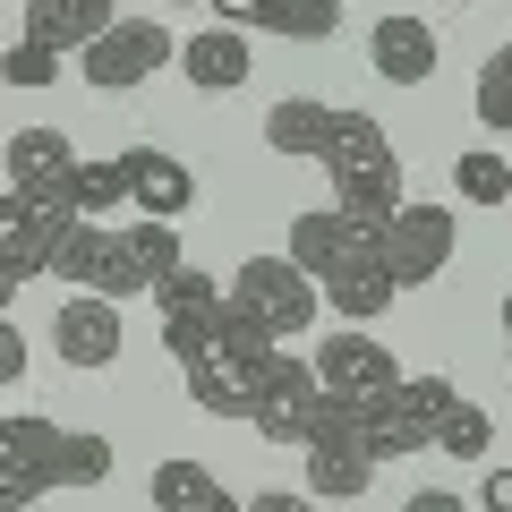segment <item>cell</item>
<instances>
[{
    "instance_id": "6da1fadb",
    "label": "cell",
    "mask_w": 512,
    "mask_h": 512,
    "mask_svg": "<svg viewBox=\"0 0 512 512\" xmlns=\"http://www.w3.org/2000/svg\"><path fill=\"white\" fill-rule=\"evenodd\" d=\"M163 350L188 376V393H197L205 419H256V384H265V367H274L282 342L222 299V308H205V316H163Z\"/></svg>"
},
{
    "instance_id": "7a4b0ae2",
    "label": "cell",
    "mask_w": 512,
    "mask_h": 512,
    "mask_svg": "<svg viewBox=\"0 0 512 512\" xmlns=\"http://www.w3.org/2000/svg\"><path fill=\"white\" fill-rule=\"evenodd\" d=\"M111 436L94 427H52V419H0V512H26L52 487H103L111 478Z\"/></svg>"
},
{
    "instance_id": "3957f363",
    "label": "cell",
    "mask_w": 512,
    "mask_h": 512,
    "mask_svg": "<svg viewBox=\"0 0 512 512\" xmlns=\"http://www.w3.org/2000/svg\"><path fill=\"white\" fill-rule=\"evenodd\" d=\"M222 299H231L248 325H265L274 342H291V333L316 325V308H325V291H316L308 274H299L291 256H248L231 282H222Z\"/></svg>"
},
{
    "instance_id": "277c9868",
    "label": "cell",
    "mask_w": 512,
    "mask_h": 512,
    "mask_svg": "<svg viewBox=\"0 0 512 512\" xmlns=\"http://www.w3.org/2000/svg\"><path fill=\"white\" fill-rule=\"evenodd\" d=\"M453 402H461V393H453V376H402L376 410H359L367 453H376V461H410V453H427Z\"/></svg>"
},
{
    "instance_id": "5b68a950",
    "label": "cell",
    "mask_w": 512,
    "mask_h": 512,
    "mask_svg": "<svg viewBox=\"0 0 512 512\" xmlns=\"http://www.w3.org/2000/svg\"><path fill=\"white\" fill-rule=\"evenodd\" d=\"M171 60H180V43H171L163 18H111L103 35L77 52V69H86L94 94H137L154 69H171Z\"/></svg>"
},
{
    "instance_id": "8992f818",
    "label": "cell",
    "mask_w": 512,
    "mask_h": 512,
    "mask_svg": "<svg viewBox=\"0 0 512 512\" xmlns=\"http://www.w3.org/2000/svg\"><path fill=\"white\" fill-rule=\"evenodd\" d=\"M299 470H308V495H325V504H350V495H367L376 487V453H367V427H359V410H342V402H325V419L308 427V444H299Z\"/></svg>"
},
{
    "instance_id": "52a82bcc",
    "label": "cell",
    "mask_w": 512,
    "mask_h": 512,
    "mask_svg": "<svg viewBox=\"0 0 512 512\" xmlns=\"http://www.w3.org/2000/svg\"><path fill=\"white\" fill-rule=\"evenodd\" d=\"M52 274L69 282V291H103V299H137L154 291L146 265H137V248H128V231H111V222H69V239H60Z\"/></svg>"
},
{
    "instance_id": "ba28073f",
    "label": "cell",
    "mask_w": 512,
    "mask_h": 512,
    "mask_svg": "<svg viewBox=\"0 0 512 512\" xmlns=\"http://www.w3.org/2000/svg\"><path fill=\"white\" fill-rule=\"evenodd\" d=\"M316 384H325V402H342V410H376L393 384H402V367H393V350L376 342V333H359V325H342V333H325V350H316Z\"/></svg>"
},
{
    "instance_id": "9c48e42d",
    "label": "cell",
    "mask_w": 512,
    "mask_h": 512,
    "mask_svg": "<svg viewBox=\"0 0 512 512\" xmlns=\"http://www.w3.org/2000/svg\"><path fill=\"white\" fill-rule=\"evenodd\" d=\"M282 256H291L299 274L325 291L342 265H359V256H384V231H376V222H359V214H342V205H316V214H299V222H291Z\"/></svg>"
},
{
    "instance_id": "30bf717a",
    "label": "cell",
    "mask_w": 512,
    "mask_h": 512,
    "mask_svg": "<svg viewBox=\"0 0 512 512\" xmlns=\"http://www.w3.org/2000/svg\"><path fill=\"white\" fill-rule=\"evenodd\" d=\"M325 419V384H316L308 359H291V350H274V367H265V384H256V436L265 444H308V427Z\"/></svg>"
},
{
    "instance_id": "8fae6325",
    "label": "cell",
    "mask_w": 512,
    "mask_h": 512,
    "mask_svg": "<svg viewBox=\"0 0 512 512\" xmlns=\"http://www.w3.org/2000/svg\"><path fill=\"white\" fill-rule=\"evenodd\" d=\"M444 265H453V205H402L384 222V274H393V291H419Z\"/></svg>"
},
{
    "instance_id": "7c38bea8",
    "label": "cell",
    "mask_w": 512,
    "mask_h": 512,
    "mask_svg": "<svg viewBox=\"0 0 512 512\" xmlns=\"http://www.w3.org/2000/svg\"><path fill=\"white\" fill-rule=\"evenodd\" d=\"M69 205H43V197H26V188H0V265L18 282H35V274H52V256H60V239H69Z\"/></svg>"
},
{
    "instance_id": "4fadbf2b",
    "label": "cell",
    "mask_w": 512,
    "mask_h": 512,
    "mask_svg": "<svg viewBox=\"0 0 512 512\" xmlns=\"http://www.w3.org/2000/svg\"><path fill=\"white\" fill-rule=\"evenodd\" d=\"M0 180L9 188H26V197H43V205H69V180H77V146H69V128H18L9 146H0ZM77 214V205H69Z\"/></svg>"
},
{
    "instance_id": "5bb4252c",
    "label": "cell",
    "mask_w": 512,
    "mask_h": 512,
    "mask_svg": "<svg viewBox=\"0 0 512 512\" xmlns=\"http://www.w3.org/2000/svg\"><path fill=\"white\" fill-rule=\"evenodd\" d=\"M52 350L69 367H111L120 359V299H103V291H69L52 308Z\"/></svg>"
},
{
    "instance_id": "9a60e30c",
    "label": "cell",
    "mask_w": 512,
    "mask_h": 512,
    "mask_svg": "<svg viewBox=\"0 0 512 512\" xmlns=\"http://www.w3.org/2000/svg\"><path fill=\"white\" fill-rule=\"evenodd\" d=\"M222 26H239V35H282V43H333V26H342V0H205Z\"/></svg>"
},
{
    "instance_id": "2e32d148",
    "label": "cell",
    "mask_w": 512,
    "mask_h": 512,
    "mask_svg": "<svg viewBox=\"0 0 512 512\" xmlns=\"http://www.w3.org/2000/svg\"><path fill=\"white\" fill-rule=\"evenodd\" d=\"M120 171H128V205L146 222H180L188 205H197V171H188L180 154H163V146H128Z\"/></svg>"
},
{
    "instance_id": "e0dca14e",
    "label": "cell",
    "mask_w": 512,
    "mask_h": 512,
    "mask_svg": "<svg viewBox=\"0 0 512 512\" xmlns=\"http://www.w3.org/2000/svg\"><path fill=\"white\" fill-rule=\"evenodd\" d=\"M342 111H350V103L282 94V103L265 111V146H274L282 163H325V154H333V137H342Z\"/></svg>"
},
{
    "instance_id": "ac0fdd59",
    "label": "cell",
    "mask_w": 512,
    "mask_h": 512,
    "mask_svg": "<svg viewBox=\"0 0 512 512\" xmlns=\"http://www.w3.org/2000/svg\"><path fill=\"white\" fill-rule=\"evenodd\" d=\"M367 60H376L384 86H427L436 77V26L427 18H376V35H367Z\"/></svg>"
},
{
    "instance_id": "d6986e66",
    "label": "cell",
    "mask_w": 512,
    "mask_h": 512,
    "mask_svg": "<svg viewBox=\"0 0 512 512\" xmlns=\"http://www.w3.org/2000/svg\"><path fill=\"white\" fill-rule=\"evenodd\" d=\"M325 180H333V205H342V214H359V222H376V231L410 205V197H402V154H384V163H350V171H325Z\"/></svg>"
},
{
    "instance_id": "ffe728a7",
    "label": "cell",
    "mask_w": 512,
    "mask_h": 512,
    "mask_svg": "<svg viewBox=\"0 0 512 512\" xmlns=\"http://www.w3.org/2000/svg\"><path fill=\"white\" fill-rule=\"evenodd\" d=\"M180 69H188V86L231 94V86H248L256 52H248V35H239V26H205V35H188V43H180Z\"/></svg>"
},
{
    "instance_id": "44dd1931",
    "label": "cell",
    "mask_w": 512,
    "mask_h": 512,
    "mask_svg": "<svg viewBox=\"0 0 512 512\" xmlns=\"http://www.w3.org/2000/svg\"><path fill=\"white\" fill-rule=\"evenodd\" d=\"M120 18V0H26V43H52V52H86L103 26Z\"/></svg>"
},
{
    "instance_id": "7402d4cb",
    "label": "cell",
    "mask_w": 512,
    "mask_h": 512,
    "mask_svg": "<svg viewBox=\"0 0 512 512\" xmlns=\"http://www.w3.org/2000/svg\"><path fill=\"white\" fill-rule=\"evenodd\" d=\"M146 495H154V512H239V495L222 487L205 461H163Z\"/></svg>"
},
{
    "instance_id": "603a6c76",
    "label": "cell",
    "mask_w": 512,
    "mask_h": 512,
    "mask_svg": "<svg viewBox=\"0 0 512 512\" xmlns=\"http://www.w3.org/2000/svg\"><path fill=\"white\" fill-rule=\"evenodd\" d=\"M325 308L342 316V325H367V316L393 308V274H384V256H359V265H342V274L325 282Z\"/></svg>"
},
{
    "instance_id": "cb8c5ba5",
    "label": "cell",
    "mask_w": 512,
    "mask_h": 512,
    "mask_svg": "<svg viewBox=\"0 0 512 512\" xmlns=\"http://www.w3.org/2000/svg\"><path fill=\"white\" fill-rule=\"evenodd\" d=\"M69 205H77V222H103V214H120V205H128V171H120V154H111V163H77Z\"/></svg>"
},
{
    "instance_id": "d4e9b609",
    "label": "cell",
    "mask_w": 512,
    "mask_h": 512,
    "mask_svg": "<svg viewBox=\"0 0 512 512\" xmlns=\"http://www.w3.org/2000/svg\"><path fill=\"white\" fill-rule=\"evenodd\" d=\"M453 188H461V205H512V163L504 154H453Z\"/></svg>"
},
{
    "instance_id": "484cf974",
    "label": "cell",
    "mask_w": 512,
    "mask_h": 512,
    "mask_svg": "<svg viewBox=\"0 0 512 512\" xmlns=\"http://www.w3.org/2000/svg\"><path fill=\"white\" fill-rule=\"evenodd\" d=\"M436 453H453V461H487L495 453V419L478 402H453L444 410V427H436Z\"/></svg>"
},
{
    "instance_id": "4316f807",
    "label": "cell",
    "mask_w": 512,
    "mask_h": 512,
    "mask_svg": "<svg viewBox=\"0 0 512 512\" xmlns=\"http://www.w3.org/2000/svg\"><path fill=\"white\" fill-rule=\"evenodd\" d=\"M154 308L163 316H205V308H222V282L197 274V265H171V274L154 282Z\"/></svg>"
},
{
    "instance_id": "83f0119b",
    "label": "cell",
    "mask_w": 512,
    "mask_h": 512,
    "mask_svg": "<svg viewBox=\"0 0 512 512\" xmlns=\"http://www.w3.org/2000/svg\"><path fill=\"white\" fill-rule=\"evenodd\" d=\"M478 120H487L495 137H512V43H495L487 69H478Z\"/></svg>"
},
{
    "instance_id": "f1b7e54d",
    "label": "cell",
    "mask_w": 512,
    "mask_h": 512,
    "mask_svg": "<svg viewBox=\"0 0 512 512\" xmlns=\"http://www.w3.org/2000/svg\"><path fill=\"white\" fill-rule=\"evenodd\" d=\"M393 154V137H384L367 111H342V137H333V154H325V171H350V163H384Z\"/></svg>"
},
{
    "instance_id": "f546056e",
    "label": "cell",
    "mask_w": 512,
    "mask_h": 512,
    "mask_svg": "<svg viewBox=\"0 0 512 512\" xmlns=\"http://www.w3.org/2000/svg\"><path fill=\"white\" fill-rule=\"evenodd\" d=\"M52 77H60V52H52V43H18V52H0V86L35 94V86H52Z\"/></svg>"
},
{
    "instance_id": "4dcf8cb0",
    "label": "cell",
    "mask_w": 512,
    "mask_h": 512,
    "mask_svg": "<svg viewBox=\"0 0 512 512\" xmlns=\"http://www.w3.org/2000/svg\"><path fill=\"white\" fill-rule=\"evenodd\" d=\"M128 248H137V265H146V282H163L171 265H188V256H180V231H171V222H137V231H128Z\"/></svg>"
},
{
    "instance_id": "1f68e13d",
    "label": "cell",
    "mask_w": 512,
    "mask_h": 512,
    "mask_svg": "<svg viewBox=\"0 0 512 512\" xmlns=\"http://www.w3.org/2000/svg\"><path fill=\"white\" fill-rule=\"evenodd\" d=\"M18 376H26V333L0 316V384H18Z\"/></svg>"
},
{
    "instance_id": "d6a6232c",
    "label": "cell",
    "mask_w": 512,
    "mask_h": 512,
    "mask_svg": "<svg viewBox=\"0 0 512 512\" xmlns=\"http://www.w3.org/2000/svg\"><path fill=\"white\" fill-rule=\"evenodd\" d=\"M239 512H325V495H282V487H265L256 504H239Z\"/></svg>"
},
{
    "instance_id": "836d02e7",
    "label": "cell",
    "mask_w": 512,
    "mask_h": 512,
    "mask_svg": "<svg viewBox=\"0 0 512 512\" xmlns=\"http://www.w3.org/2000/svg\"><path fill=\"white\" fill-rule=\"evenodd\" d=\"M478 512H512V461H495L487 487H478Z\"/></svg>"
},
{
    "instance_id": "e575fe53",
    "label": "cell",
    "mask_w": 512,
    "mask_h": 512,
    "mask_svg": "<svg viewBox=\"0 0 512 512\" xmlns=\"http://www.w3.org/2000/svg\"><path fill=\"white\" fill-rule=\"evenodd\" d=\"M402 512H470V504H461V495L453 487H419V495H410V504Z\"/></svg>"
},
{
    "instance_id": "d590c367",
    "label": "cell",
    "mask_w": 512,
    "mask_h": 512,
    "mask_svg": "<svg viewBox=\"0 0 512 512\" xmlns=\"http://www.w3.org/2000/svg\"><path fill=\"white\" fill-rule=\"evenodd\" d=\"M9 299H18V274H9V265H0V316H9Z\"/></svg>"
},
{
    "instance_id": "8d00e7d4",
    "label": "cell",
    "mask_w": 512,
    "mask_h": 512,
    "mask_svg": "<svg viewBox=\"0 0 512 512\" xmlns=\"http://www.w3.org/2000/svg\"><path fill=\"white\" fill-rule=\"evenodd\" d=\"M504 367H512V291H504Z\"/></svg>"
},
{
    "instance_id": "74e56055",
    "label": "cell",
    "mask_w": 512,
    "mask_h": 512,
    "mask_svg": "<svg viewBox=\"0 0 512 512\" xmlns=\"http://www.w3.org/2000/svg\"><path fill=\"white\" fill-rule=\"evenodd\" d=\"M453 9H470V0H453Z\"/></svg>"
}]
</instances>
